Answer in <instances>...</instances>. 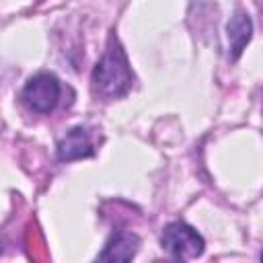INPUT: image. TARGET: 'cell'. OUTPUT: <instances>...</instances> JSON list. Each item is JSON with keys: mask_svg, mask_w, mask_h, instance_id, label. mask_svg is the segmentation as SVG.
<instances>
[{"mask_svg": "<svg viewBox=\"0 0 263 263\" xmlns=\"http://www.w3.org/2000/svg\"><path fill=\"white\" fill-rule=\"evenodd\" d=\"M132 80H134V76L129 70L127 55H125L121 43L115 37H111L103 58L97 62L92 76H90L92 95L101 101L119 99V97L127 95V90L132 88Z\"/></svg>", "mask_w": 263, "mask_h": 263, "instance_id": "obj_1", "label": "cell"}, {"mask_svg": "<svg viewBox=\"0 0 263 263\" xmlns=\"http://www.w3.org/2000/svg\"><path fill=\"white\" fill-rule=\"evenodd\" d=\"M160 245L173 259H179V261L197 259L205 249L201 234L185 222L166 224L160 236Z\"/></svg>", "mask_w": 263, "mask_h": 263, "instance_id": "obj_2", "label": "cell"}, {"mask_svg": "<svg viewBox=\"0 0 263 263\" xmlns=\"http://www.w3.org/2000/svg\"><path fill=\"white\" fill-rule=\"evenodd\" d=\"M60 92H62L60 80L49 72H41L27 80L23 88V101L27 103L29 109L37 113H49L55 109L60 101Z\"/></svg>", "mask_w": 263, "mask_h": 263, "instance_id": "obj_3", "label": "cell"}, {"mask_svg": "<svg viewBox=\"0 0 263 263\" xmlns=\"http://www.w3.org/2000/svg\"><path fill=\"white\" fill-rule=\"evenodd\" d=\"M140 238L134 232L127 230H117L109 236L105 242L103 251L99 253V261H132L138 253Z\"/></svg>", "mask_w": 263, "mask_h": 263, "instance_id": "obj_4", "label": "cell"}, {"mask_svg": "<svg viewBox=\"0 0 263 263\" xmlns=\"http://www.w3.org/2000/svg\"><path fill=\"white\" fill-rule=\"evenodd\" d=\"M92 154H95L92 140L84 127H72L58 142V158L60 160H78V158H86Z\"/></svg>", "mask_w": 263, "mask_h": 263, "instance_id": "obj_5", "label": "cell"}, {"mask_svg": "<svg viewBox=\"0 0 263 263\" xmlns=\"http://www.w3.org/2000/svg\"><path fill=\"white\" fill-rule=\"evenodd\" d=\"M226 31H228V41H230V55H232V60H236V58L242 53V49L247 47V43L251 41L253 25H251L249 14L236 12V14L230 18Z\"/></svg>", "mask_w": 263, "mask_h": 263, "instance_id": "obj_6", "label": "cell"}]
</instances>
